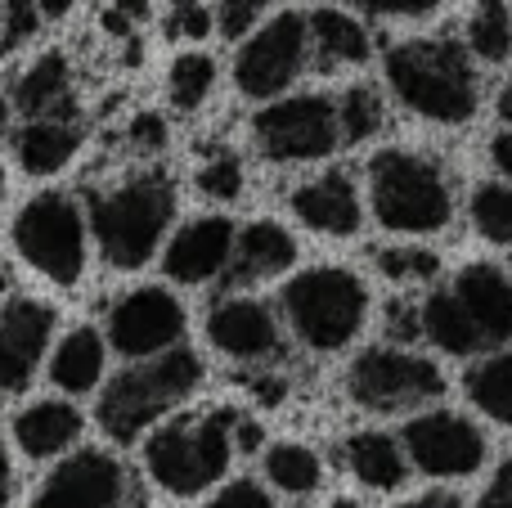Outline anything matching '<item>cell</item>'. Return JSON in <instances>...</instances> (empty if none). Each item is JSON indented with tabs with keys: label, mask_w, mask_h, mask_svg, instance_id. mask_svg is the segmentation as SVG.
Returning <instances> with one entry per match:
<instances>
[{
	"label": "cell",
	"mask_w": 512,
	"mask_h": 508,
	"mask_svg": "<svg viewBox=\"0 0 512 508\" xmlns=\"http://www.w3.org/2000/svg\"><path fill=\"white\" fill-rule=\"evenodd\" d=\"M171 216H176V185L167 171L144 167L90 194L86 230L113 270H140L158 257Z\"/></svg>",
	"instance_id": "1"
},
{
	"label": "cell",
	"mask_w": 512,
	"mask_h": 508,
	"mask_svg": "<svg viewBox=\"0 0 512 508\" xmlns=\"http://www.w3.org/2000/svg\"><path fill=\"white\" fill-rule=\"evenodd\" d=\"M387 86L409 113L441 126H463L477 117L481 86L477 63L454 36H409L387 50Z\"/></svg>",
	"instance_id": "2"
},
{
	"label": "cell",
	"mask_w": 512,
	"mask_h": 508,
	"mask_svg": "<svg viewBox=\"0 0 512 508\" xmlns=\"http://www.w3.org/2000/svg\"><path fill=\"white\" fill-rule=\"evenodd\" d=\"M234 419L239 414L212 405V410H176L162 419L144 441V468L176 500L212 491L225 482L234 464Z\"/></svg>",
	"instance_id": "3"
},
{
	"label": "cell",
	"mask_w": 512,
	"mask_h": 508,
	"mask_svg": "<svg viewBox=\"0 0 512 508\" xmlns=\"http://www.w3.org/2000/svg\"><path fill=\"white\" fill-rule=\"evenodd\" d=\"M198 387H203V356L189 347H176L167 356H153V360L122 369L99 392L95 419L108 441L131 446V441L149 437L162 419H171Z\"/></svg>",
	"instance_id": "4"
},
{
	"label": "cell",
	"mask_w": 512,
	"mask_h": 508,
	"mask_svg": "<svg viewBox=\"0 0 512 508\" xmlns=\"http://www.w3.org/2000/svg\"><path fill=\"white\" fill-rule=\"evenodd\" d=\"M369 207L396 234H441L454 216V180L427 153L382 149L369 158Z\"/></svg>",
	"instance_id": "5"
},
{
	"label": "cell",
	"mask_w": 512,
	"mask_h": 508,
	"mask_svg": "<svg viewBox=\"0 0 512 508\" xmlns=\"http://www.w3.org/2000/svg\"><path fill=\"white\" fill-rule=\"evenodd\" d=\"M283 315L310 351H342L369 320V288L346 266H310L283 288Z\"/></svg>",
	"instance_id": "6"
},
{
	"label": "cell",
	"mask_w": 512,
	"mask_h": 508,
	"mask_svg": "<svg viewBox=\"0 0 512 508\" xmlns=\"http://www.w3.org/2000/svg\"><path fill=\"white\" fill-rule=\"evenodd\" d=\"M14 252L23 266H32L54 288L81 284L90 261V230H86V207L68 194V189H45L32 194L18 207L14 225H9Z\"/></svg>",
	"instance_id": "7"
},
{
	"label": "cell",
	"mask_w": 512,
	"mask_h": 508,
	"mask_svg": "<svg viewBox=\"0 0 512 508\" xmlns=\"http://www.w3.org/2000/svg\"><path fill=\"white\" fill-rule=\"evenodd\" d=\"M346 392L373 414H405L445 396V374L436 360L400 347H369L346 374Z\"/></svg>",
	"instance_id": "8"
},
{
	"label": "cell",
	"mask_w": 512,
	"mask_h": 508,
	"mask_svg": "<svg viewBox=\"0 0 512 508\" xmlns=\"http://www.w3.org/2000/svg\"><path fill=\"white\" fill-rule=\"evenodd\" d=\"M252 140L270 162H319L342 144L328 95H283L252 117Z\"/></svg>",
	"instance_id": "9"
},
{
	"label": "cell",
	"mask_w": 512,
	"mask_h": 508,
	"mask_svg": "<svg viewBox=\"0 0 512 508\" xmlns=\"http://www.w3.org/2000/svg\"><path fill=\"white\" fill-rule=\"evenodd\" d=\"M310 63V36H306V14L301 9H283V14L265 18L261 27L243 41L239 63H234V81L248 99H283V90L306 72Z\"/></svg>",
	"instance_id": "10"
},
{
	"label": "cell",
	"mask_w": 512,
	"mask_h": 508,
	"mask_svg": "<svg viewBox=\"0 0 512 508\" xmlns=\"http://www.w3.org/2000/svg\"><path fill=\"white\" fill-rule=\"evenodd\" d=\"M185 306L171 288L162 284H144L122 293L113 306H108V324H104V347H113L117 356L126 360H153L167 356V351L180 347L185 338Z\"/></svg>",
	"instance_id": "11"
},
{
	"label": "cell",
	"mask_w": 512,
	"mask_h": 508,
	"mask_svg": "<svg viewBox=\"0 0 512 508\" xmlns=\"http://www.w3.org/2000/svg\"><path fill=\"white\" fill-rule=\"evenodd\" d=\"M32 508H140L131 468L108 450H72L50 468Z\"/></svg>",
	"instance_id": "12"
},
{
	"label": "cell",
	"mask_w": 512,
	"mask_h": 508,
	"mask_svg": "<svg viewBox=\"0 0 512 508\" xmlns=\"http://www.w3.org/2000/svg\"><path fill=\"white\" fill-rule=\"evenodd\" d=\"M400 450H405V459L418 473L441 477V482L477 477L486 468V432L450 410L414 414L405 423V432H400Z\"/></svg>",
	"instance_id": "13"
},
{
	"label": "cell",
	"mask_w": 512,
	"mask_h": 508,
	"mask_svg": "<svg viewBox=\"0 0 512 508\" xmlns=\"http://www.w3.org/2000/svg\"><path fill=\"white\" fill-rule=\"evenodd\" d=\"M54 324L59 315L41 297H9L0 306V396H18L32 387L50 356Z\"/></svg>",
	"instance_id": "14"
},
{
	"label": "cell",
	"mask_w": 512,
	"mask_h": 508,
	"mask_svg": "<svg viewBox=\"0 0 512 508\" xmlns=\"http://www.w3.org/2000/svg\"><path fill=\"white\" fill-rule=\"evenodd\" d=\"M207 338L221 356L243 360V365H265V360L283 356L279 320L256 297H221L207 315Z\"/></svg>",
	"instance_id": "15"
},
{
	"label": "cell",
	"mask_w": 512,
	"mask_h": 508,
	"mask_svg": "<svg viewBox=\"0 0 512 508\" xmlns=\"http://www.w3.org/2000/svg\"><path fill=\"white\" fill-rule=\"evenodd\" d=\"M454 302L463 306L472 333L481 338V347L499 351L512 342V275L495 261H468L450 284Z\"/></svg>",
	"instance_id": "16"
},
{
	"label": "cell",
	"mask_w": 512,
	"mask_h": 508,
	"mask_svg": "<svg viewBox=\"0 0 512 508\" xmlns=\"http://www.w3.org/2000/svg\"><path fill=\"white\" fill-rule=\"evenodd\" d=\"M234 239H239V230H234L230 216H194L171 234L167 252H162V270L176 284H216L230 270Z\"/></svg>",
	"instance_id": "17"
},
{
	"label": "cell",
	"mask_w": 512,
	"mask_h": 508,
	"mask_svg": "<svg viewBox=\"0 0 512 508\" xmlns=\"http://www.w3.org/2000/svg\"><path fill=\"white\" fill-rule=\"evenodd\" d=\"M292 216L324 239H351L364 225V203L346 171H319L292 189Z\"/></svg>",
	"instance_id": "18"
},
{
	"label": "cell",
	"mask_w": 512,
	"mask_h": 508,
	"mask_svg": "<svg viewBox=\"0 0 512 508\" xmlns=\"http://www.w3.org/2000/svg\"><path fill=\"white\" fill-rule=\"evenodd\" d=\"M297 266V239L292 230H283L279 221H252L239 230L234 239V257L225 270V284L230 288H248L265 284V279H279Z\"/></svg>",
	"instance_id": "19"
},
{
	"label": "cell",
	"mask_w": 512,
	"mask_h": 508,
	"mask_svg": "<svg viewBox=\"0 0 512 508\" xmlns=\"http://www.w3.org/2000/svg\"><path fill=\"white\" fill-rule=\"evenodd\" d=\"M81 410L72 401H59V396H45V401H32L14 414V441L27 459H63L72 455V446L81 441Z\"/></svg>",
	"instance_id": "20"
},
{
	"label": "cell",
	"mask_w": 512,
	"mask_h": 508,
	"mask_svg": "<svg viewBox=\"0 0 512 508\" xmlns=\"http://www.w3.org/2000/svg\"><path fill=\"white\" fill-rule=\"evenodd\" d=\"M14 104L27 122L72 117V63L59 50L36 54L14 81Z\"/></svg>",
	"instance_id": "21"
},
{
	"label": "cell",
	"mask_w": 512,
	"mask_h": 508,
	"mask_svg": "<svg viewBox=\"0 0 512 508\" xmlns=\"http://www.w3.org/2000/svg\"><path fill=\"white\" fill-rule=\"evenodd\" d=\"M81 149V126L72 117H41L23 122L14 131V158L27 176H54L63 171Z\"/></svg>",
	"instance_id": "22"
},
{
	"label": "cell",
	"mask_w": 512,
	"mask_h": 508,
	"mask_svg": "<svg viewBox=\"0 0 512 508\" xmlns=\"http://www.w3.org/2000/svg\"><path fill=\"white\" fill-rule=\"evenodd\" d=\"M306 36H310V54H315L319 68H360L373 54L364 23L342 14V9H310Z\"/></svg>",
	"instance_id": "23"
},
{
	"label": "cell",
	"mask_w": 512,
	"mask_h": 508,
	"mask_svg": "<svg viewBox=\"0 0 512 508\" xmlns=\"http://www.w3.org/2000/svg\"><path fill=\"white\" fill-rule=\"evenodd\" d=\"M108 365V347H104V333L90 329V324H77L72 333H63V342L54 347L50 356V378L59 392L68 396H86L99 387Z\"/></svg>",
	"instance_id": "24"
},
{
	"label": "cell",
	"mask_w": 512,
	"mask_h": 508,
	"mask_svg": "<svg viewBox=\"0 0 512 508\" xmlns=\"http://www.w3.org/2000/svg\"><path fill=\"white\" fill-rule=\"evenodd\" d=\"M346 468L355 473V482H364L369 491H400L409 477V459L400 450L396 437L387 432H355L346 441Z\"/></svg>",
	"instance_id": "25"
},
{
	"label": "cell",
	"mask_w": 512,
	"mask_h": 508,
	"mask_svg": "<svg viewBox=\"0 0 512 508\" xmlns=\"http://www.w3.org/2000/svg\"><path fill=\"white\" fill-rule=\"evenodd\" d=\"M418 333H423L436 351H445V356H481V351H486L450 288H436V293L418 306Z\"/></svg>",
	"instance_id": "26"
},
{
	"label": "cell",
	"mask_w": 512,
	"mask_h": 508,
	"mask_svg": "<svg viewBox=\"0 0 512 508\" xmlns=\"http://www.w3.org/2000/svg\"><path fill=\"white\" fill-rule=\"evenodd\" d=\"M463 392L486 419L512 428V342L472 360V369L463 374Z\"/></svg>",
	"instance_id": "27"
},
{
	"label": "cell",
	"mask_w": 512,
	"mask_h": 508,
	"mask_svg": "<svg viewBox=\"0 0 512 508\" xmlns=\"http://www.w3.org/2000/svg\"><path fill=\"white\" fill-rule=\"evenodd\" d=\"M265 477L283 495H315L324 482V459L301 441H279L265 450Z\"/></svg>",
	"instance_id": "28"
},
{
	"label": "cell",
	"mask_w": 512,
	"mask_h": 508,
	"mask_svg": "<svg viewBox=\"0 0 512 508\" xmlns=\"http://www.w3.org/2000/svg\"><path fill=\"white\" fill-rule=\"evenodd\" d=\"M463 50L481 63H508L512 59V5H477L468 18V45Z\"/></svg>",
	"instance_id": "29"
},
{
	"label": "cell",
	"mask_w": 512,
	"mask_h": 508,
	"mask_svg": "<svg viewBox=\"0 0 512 508\" xmlns=\"http://www.w3.org/2000/svg\"><path fill=\"white\" fill-rule=\"evenodd\" d=\"M216 86V59L207 50H185L167 72V95L180 113H198L212 99Z\"/></svg>",
	"instance_id": "30"
},
{
	"label": "cell",
	"mask_w": 512,
	"mask_h": 508,
	"mask_svg": "<svg viewBox=\"0 0 512 508\" xmlns=\"http://www.w3.org/2000/svg\"><path fill=\"white\" fill-rule=\"evenodd\" d=\"M468 216H472V230L486 243L512 248V185H504V180H481L472 189Z\"/></svg>",
	"instance_id": "31"
},
{
	"label": "cell",
	"mask_w": 512,
	"mask_h": 508,
	"mask_svg": "<svg viewBox=\"0 0 512 508\" xmlns=\"http://www.w3.org/2000/svg\"><path fill=\"white\" fill-rule=\"evenodd\" d=\"M337 108V135L351 144L369 140V135L382 131V117H387V108H382V95L373 86H351L342 99H333Z\"/></svg>",
	"instance_id": "32"
},
{
	"label": "cell",
	"mask_w": 512,
	"mask_h": 508,
	"mask_svg": "<svg viewBox=\"0 0 512 508\" xmlns=\"http://www.w3.org/2000/svg\"><path fill=\"white\" fill-rule=\"evenodd\" d=\"M373 266L391 279V284H427V279L441 275V257L432 248H414V243H400V248H378L373 252Z\"/></svg>",
	"instance_id": "33"
},
{
	"label": "cell",
	"mask_w": 512,
	"mask_h": 508,
	"mask_svg": "<svg viewBox=\"0 0 512 508\" xmlns=\"http://www.w3.org/2000/svg\"><path fill=\"white\" fill-rule=\"evenodd\" d=\"M194 185L203 189L207 198H216V203H230V198L243 194V162L234 158V153H212V158L194 171Z\"/></svg>",
	"instance_id": "34"
},
{
	"label": "cell",
	"mask_w": 512,
	"mask_h": 508,
	"mask_svg": "<svg viewBox=\"0 0 512 508\" xmlns=\"http://www.w3.org/2000/svg\"><path fill=\"white\" fill-rule=\"evenodd\" d=\"M265 14H270V9L256 5V0H234V5L212 9V27L225 36V41H248V32L265 23Z\"/></svg>",
	"instance_id": "35"
},
{
	"label": "cell",
	"mask_w": 512,
	"mask_h": 508,
	"mask_svg": "<svg viewBox=\"0 0 512 508\" xmlns=\"http://www.w3.org/2000/svg\"><path fill=\"white\" fill-rule=\"evenodd\" d=\"M203 508H274V495L265 491L261 482H248V477H239V482H225Z\"/></svg>",
	"instance_id": "36"
},
{
	"label": "cell",
	"mask_w": 512,
	"mask_h": 508,
	"mask_svg": "<svg viewBox=\"0 0 512 508\" xmlns=\"http://www.w3.org/2000/svg\"><path fill=\"white\" fill-rule=\"evenodd\" d=\"M36 27H41L36 5H5V9H0V54L14 50V45H23Z\"/></svg>",
	"instance_id": "37"
},
{
	"label": "cell",
	"mask_w": 512,
	"mask_h": 508,
	"mask_svg": "<svg viewBox=\"0 0 512 508\" xmlns=\"http://www.w3.org/2000/svg\"><path fill=\"white\" fill-rule=\"evenodd\" d=\"M167 32L180 36V41H203L207 32H212V9L207 5H176L167 9Z\"/></svg>",
	"instance_id": "38"
},
{
	"label": "cell",
	"mask_w": 512,
	"mask_h": 508,
	"mask_svg": "<svg viewBox=\"0 0 512 508\" xmlns=\"http://www.w3.org/2000/svg\"><path fill=\"white\" fill-rule=\"evenodd\" d=\"M126 140H131V149H140V153H162L167 149V122H162L158 113H140L131 126H126Z\"/></svg>",
	"instance_id": "39"
},
{
	"label": "cell",
	"mask_w": 512,
	"mask_h": 508,
	"mask_svg": "<svg viewBox=\"0 0 512 508\" xmlns=\"http://www.w3.org/2000/svg\"><path fill=\"white\" fill-rule=\"evenodd\" d=\"M477 508H512V455L495 468V477H490V486L481 491Z\"/></svg>",
	"instance_id": "40"
},
{
	"label": "cell",
	"mask_w": 512,
	"mask_h": 508,
	"mask_svg": "<svg viewBox=\"0 0 512 508\" xmlns=\"http://www.w3.org/2000/svg\"><path fill=\"white\" fill-rule=\"evenodd\" d=\"M369 14H378V18H391V23H409V18H432L441 5H432V0H423V5H364Z\"/></svg>",
	"instance_id": "41"
},
{
	"label": "cell",
	"mask_w": 512,
	"mask_h": 508,
	"mask_svg": "<svg viewBox=\"0 0 512 508\" xmlns=\"http://www.w3.org/2000/svg\"><path fill=\"white\" fill-rule=\"evenodd\" d=\"M265 446V428L256 419H234V455H252Z\"/></svg>",
	"instance_id": "42"
},
{
	"label": "cell",
	"mask_w": 512,
	"mask_h": 508,
	"mask_svg": "<svg viewBox=\"0 0 512 508\" xmlns=\"http://www.w3.org/2000/svg\"><path fill=\"white\" fill-rule=\"evenodd\" d=\"M414 333H418V311H414V302H396V306H391V338L409 342Z\"/></svg>",
	"instance_id": "43"
},
{
	"label": "cell",
	"mask_w": 512,
	"mask_h": 508,
	"mask_svg": "<svg viewBox=\"0 0 512 508\" xmlns=\"http://www.w3.org/2000/svg\"><path fill=\"white\" fill-rule=\"evenodd\" d=\"M490 158H495V167L508 176L504 185H512V126H508V131H499L495 140H490Z\"/></svg>",
	"instance_id": "44"
},
{
	"label": "cell",
	"mask_w": 512,
	"mask_h": 508,
	"mask_svg": "<svg viewBox=\"0 0 512 508\" xmlns=\"http://www.w3.org/2000/svg\"><path fill=\"white\" fill-rule=\"evenodd\" d=\"M252 396H256V401H261V405H279L283 401V383H279V378H270V374H265V378H252Z\"/></svg>",
	"instance_id": "45"
},
{
	"label": "cell",
	"mask_w": 512,
	"mask_h": 508,
	"mask_svg": "<svg viewBox=\"0 0 512 508\" xmlns=\"http://www.w3.org/2000/svg\"><path fill=\"white\" fill-rule=\"evenodd\" d=\"M9 500H14V464H9V450L0 441V508H9Z\"/></svg>",
	"instance_id": "46"
},
{
	"label": "cell",
	"mask_w": 512,
	"mask_h": 508,
	"mask_svg": "<svg viewBox=\"0 0 512 508\" xmlns=\"http://www.w3.org/2000/svg\"><path fill=\"white\" fill-rule=\"evenodd\" d=\"M409 508H463L454 495H445V491H436V495H423V500H414Z\"/></svg>",
	"instance_id": "47"
},
{
	"label": "cell",
	"mask_w": 512,
	"mask_h": 508,
	"mask_svg": "<svg viewBox=\"0 0 512 508\" xmlns=\"http://www.w3.org/2000/svg\"><path fill=\"white\" fill-rule=\"evenodd\" d=\"M5 131H9V99L0 95V135H5Z\"/></svg>",
	"instance_id": "48"
},
{
	"label": "cell",
	"mask_w": 512,
	"mask_h": 508,
	"mask_svg": "<svg viewBox=\"0 0 512 508\" xmlns=\"http://www.w3.org/2000/svg\"><path fill=\"white\" fill-rule=\"evenodd\" d=\"M328 508H360V500H351V495H337V500L328 504Z\"/></svg>",
	"instance_id": "49"
},
{
	"label": "cell",
	"mask_w": 512,
	"mask_h": 508,
	"mask_svg": "<svg viewBox=\"0 0 512 508\" xmlns=\"http://www.w3.org/2000/svg\"><path fill=\"white\" fill-rule=\"evenodd\" d=\"M0 198H5V167H0Z\"/></svg>",
	"instance_id": "50"
}]
</instances>
